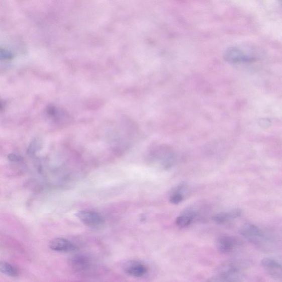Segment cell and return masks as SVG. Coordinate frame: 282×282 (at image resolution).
<instances>
[{
  "label": "cell",
  "instance_id": "6da1fadb",
  "mask_svg": "<svg viewBox=\"0 0 282 282\" xmlns=\"http://www.w3.org/2000/svg\"><path fill=\"white\" fill-rule=\"evenodd\" d=\"M240 233L251 243L258 247H264L269 244L268 238L260 228L254 224H244L240 229Z\"/></svg>",
  "mask_w": 282,
  "mask_h": 282
},
{
  "label": "cell",
  "instance_id": "7a4b0ae2",
  "mask_svg": "<svg viewBox=\"0 0 282 282\" xmlns=\"http://www.w3.org/2000/svg\"><path fill=\"white\" fill-rule=\"evenodd\" d=\"M240 275V268L238 263L227 262L218 269V275L212 281H237Z\"/></svg>",
  "mask_w": 282,
  "mask_h": 282
},
{
  "label": "cell",
  "instance_id": "3957f363",
  "mask_svg": "<svg viewBox=\"0 0 282 282\" xmlns=\"http://www.w3.org/2000/svg\"><path fill=\"white\" fill-rule=\"evenodd\" d=\"M76 217L85 225L90 227H100L104 223L103 217L98 213L89 210L78 211Z\"/></svg>",
  "mask_w": 282,
  "mask_h": 282
},
{
  "label": "cell",
  "instance_id": "277c9868",
  "mask_svg": "<svg viewBox=\"0 0 282 282\" xmlns=\"http://www.w3.org/2000/svg\"><path fill=\"white\" fill-rule=\"evenodd\" d=\"M49 247L51 250L59 252H71L77 250V247L70 241L62 238H55L50 241Z\"/></svg>",
  "mask_w": 282,
  "mask_h": 282
},
{
  "label": "cell",
  "instance_id": "5b68a950",
  "mask_svg": "<svg viewBox=\"0 0 282 282\" xmlns=\"http://www.w3.org/2000/svg\"><path fill=\"white\" fill-rule=\"evenodd\" d=\"M123 268L126 274L136 278L143 277L148 272V269L145 264L136 261L126 262Z\"/></svg>",
  "mask_w": 282,
  "mask_h": 282
},
{
  "label": "cell",
  "instance_id": "8992f818",
  "mask_svg": "<svg viewBox=\"0 0 282 282\" xmlns=\"http://www.w3.org/2000/svg\"><path fill=\"white\" fill-rule=\"evenodd\" d=\"M225 58L229 62L233 64L250 62L254 61V59L246 55L242 51L237 48L228 49L225 54Z\"/></svg>",
  "mask_w": 282,
  "mask_h": 282
},
{
  "label": "cell",
  "instance_id": "52a82bcc",
  "mask_svg": "<svg viewBox=\"0 0 282 282\" xmlns=\"http://www.w3.org/2000/svg\"><path fill=\"white\" fill-rule=\"evenodd\" d=\"M262 265L273 278L282 279V265L272 260L265 258L261 261Z\"/></svg>",
  "mask_w": 282,
  "mask_h": 282
},
{
  "label": "cell",
  "instance_id": "ba28073f",
  "mask_svg": "<svg viewBox=\"0 0 282 282\" xmlns=\"http://www.w3.org/2000/svg\"><path fill=\"white\" fill-rule=\"evenodd\" d=\"M239 241L228 236H223L218 241L219 250L223 254H228L233 251L239 245Z\"/></svg>",
  "mask_w": 282,
  "mask_h": 282
},
{
  "label": "cell",
  "instance_id": "9c48e42d",
  "mask_svg": "<svg viewBox=\"0 0 282 282\" xmlns=\"http://www.w3.org/2000/svg\"><path fill=\"white\" fill-rule=\"evenodd\" d=\"M196 217L197 214L193 210L184 212L182 215L177 217L175 222L176 226L181 228H186L191 225Z\"/></svg>",
  "mask_w": 282,
  "mask_h": 282
},
{
  "label": "cell",
  "instance_id": "30bf717a",
  "mask_svg": "<svg viewBox=\"0 0 282 282\" xmlns=\"http://www.w3.org/2000/svg\"><path fill=\"white\" fill-rule=\"evenodd\" d=\"M241 215V211L239 209H235L228 212H222L216 215L213 220L217 224H224L230 220L237 218Z\"/></svg>",
  "mask_w": 282,
  "mask_h": 282
},
{
  "label": "cell",
  "instance_id": "8fae6325",
  "mask_svg": "<svg viewBox=\"0 0 282 282\" xmlns=\"http://www.w3.org/2000/svg\"><path fill=\"white\" fill-rule=\"evenodd\" d=\"M71 265L74 269L80 272L87 269L90 263L87 257L82 255H76L71 259Z\"/></svg>",
  "mask_w": 282,
  "mask_h": 282
},
{
  "label": "cell",
  "instance_id": "7c38bea8",
  "mask_svg": "<svg viewBox=\"0 0 282 282\" xmlns=\"http://www.w3.org/2000/svg\"><path fill=\"white\" fill-rule=\"evenodd\" d=\"M0 270L3 274L13 277H17L20 273L18 268L6 262H2L0 264Z\"/></svg>",
  "mask_w": 282,
  "mask_h": 282
},
{
  "label": "cell",
  "instance_id": "4fadbf2b",
  "mask_svg": "<svg viewBox=\"0 0 282 282\" xmlns=\"http://www.w3.org/2000/svg\"><path fill=\"white\" fill-rule=\"evenodd\" d=\"M183 200V195L180 192H176L171 195L170 202L172 204H179Z\"/></svg>",
  "mask_w": 282,
  "mask_h": 282
},
{
  "label": "cell",
  "instance_id": "5bb4252c",
  "mask_svg": "<svg viewBox=\"0 0 282 282\" xmlns=\"http://www.w3.org/2000/svg\"><path fill=\"white\" fill-rule=\"evenodd\" d=\"M278 2L282 5V0H278Z\"/></svg>",
  "mask_w": 282,
  "mask_h": 282
}]
</instances>
